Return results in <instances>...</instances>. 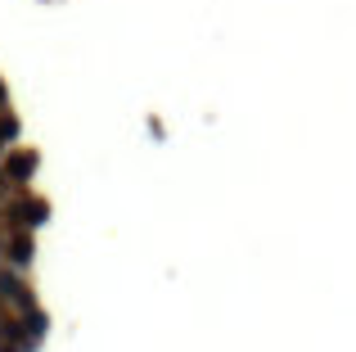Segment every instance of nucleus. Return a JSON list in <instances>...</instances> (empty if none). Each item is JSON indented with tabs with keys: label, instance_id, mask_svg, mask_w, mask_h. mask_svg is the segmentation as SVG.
I'll return each mask as SVG.
<instances>
[{
	"label": "nucleus",
	"instance_id": "1",
	"mask_svg": "<svg viewBox=\"0 0 356 352\" xmlns=\"http://www.w3.org/2000/svg\"><path fill=\"white\" fill-rule=\"evenodd\" d=\"M18 221H23V226H41L45 221V203H18Z\"/></svg>",
	"mask_w": 356,
	"mask_h": 352
},
{
	"label": "nucleus",
	"instance_id": "2",
	"mask_svg": "<svg viewBox=\"0 0 356 352\" xmlns=\"http://www.w3.org/2000/svg\"><path fill=\"white\" fill-rule=\"evenodd\" d=\"M32 168H36L32 154H14V159H9V176H14V181H27V176H32Z\"/></svg>",
	"mask_w": 356,
	"mask_h": 352
},
{
	"label": "nucleus",
	"instance_id": "3",
	"mask_svg": "<svg viewBox=\"0 0 356 352\" xmlns=\"http://www.w3.org/2000/svg\"><path fill=\"white\" fill-rule=\"evenodd\" d=\"M14 262H32V239H27V235L14 239Z\"/></svg>",
	"mask_w": 356,
	"mask_h": 352
},
{
	"label": "nucleus",
	"instance_id": "4",
	"mask_svg": "<svg viewBox=\"0 0 356 352\" xmlns=\"http://www.w3.org/2000/svg\"><path fill=\"white\" fill-rule=\"evenodd\" d=\"M0 294H5V298H18V303H27V298H23V289H18V280H14V275H0Z\"/></svg>",
	"mask_w": 356,
	"mask_h": 352
},
{
	"label": "nucleus",
	"instance_id": "5",
	"mask_svg": "<svg viewBox=\"0 0 356 352\" xmlns=\"http://www.w3.org/2000/svg\"><path fill=\"white\" fill-rule=\"evenodd\" d=\"M0 99H5V86H0Z\"/></svg>",
	"mask_w": 356,
	"mask_h": 352
}]
</instances>
